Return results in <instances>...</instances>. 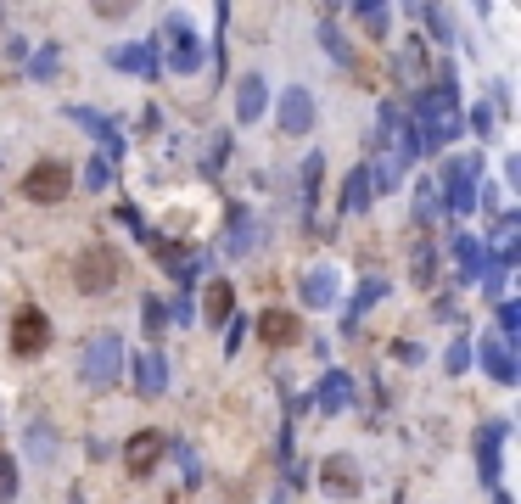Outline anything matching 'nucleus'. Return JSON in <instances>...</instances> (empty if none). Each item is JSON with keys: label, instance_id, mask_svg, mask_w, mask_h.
Here are the masks:
<instances>
[{"label": "nucleus", "instance_id": "obj_7", "mask_svg": "<svg viewBox=\"0 0 521 504\" xmlns=\"http://www.w3.org/2000/svg\"><path fill=\"white\" fill-rule=\"evenodd\" d=\"M51 348V320H45L40 308H17L12 320V353L17 359H40Z\"/></svg>", "mask_w": 521, "mask_h": 504}, {"label": "nucleus", "instance_id": "obj_10", "mask_svg": "<svg viewBox=\"0 0 521 504\" xmlns=\"http://www.w3.org/2000/svg\"><path fill=\"white\" fill-rule=\"evenodd\" d=\"M477 359H482V370H488L499 387H510V381H516V359H510V342H505L499 331H488V336L477 342Z\"/></svg>", "mask_w": 521, "mask_h": 504}, {"label": "nucleus", "instance_id": "obj_19", "mask_svg": "<svg viewBox=\"0 0 521 504\" xmlns=\"http://www.w3.org/2000/svg\"><path fill=\"white\" fill-rule=\"evenodd\" d=\"M230 286L225 280H208V292H202V314H208V325H225L230 320Z\"/></svg>", "mask_w": 521, "mask_h": 504}, {"label": "nucleus", "instance_id": "obj_27", "mask_svg": "<svg viewBox=\"0 0 521 504\" xmlns=\"http://www.w3.org/2000/svg\"><path fill=\"white\" fill-rule=\"evenodd\" d=\"M17 499V460L12 454H0V504Z\"/></svg>", "mask_w": 521, "mask_h": 504}, {"label": "nucleus", "instance_id": "obj_6", "mask_svg": "<svg viewBox=\"0 0 521 504\" xmlns=\"http://www.w3.org/2000/svg\"><path fill=\"white\" fill-rule=\"evenodd\" d=\"M68 191H73V168L68 163H51V157H45V163H34L29 174H23V196H29V202H40V208L62 202Z\"/></svg>", "mask_w": 521, "mask_h": 504}, {"label": "nucleus", "instance_id": "obj_24", "mask_svg": "<svg viewBox=\"0 0 521 504\" xmlns=\"http://www.w3.org/2000/svg\"><path fill=\"white\" fill-rule=\"evenodd\" d=\"M29 454H34V460H51V454H57V437H51L45 420H34V426H29Z\"/></svg>", "mask_w": 521, "mask_h": 504}, {"label": "nucleus", "instance_id": "obj_29", "mask_svg": "<svg viewBox=\"0 0 521 504\" xmlns=\"http://www.w3.org/2000/svg\"><path fill=\"white\" fill-rule=\"evenodd\" d=\"M353 12L370 23V34H387V23H393V12H387V6H353Z\"/></svg>", "mask_w": 521, "mask_h": 504}, {"label": "nucleus", "instance_id": "obj_9", "mask_svg": "<svg viewBox=\"0 0 521 504\" xmlns=\"http://www.w3.org/2000/svg\"><path fill=\"white\" fill-rule=\"evenodd\" d=\"M258 342H269V348H292V342H303V325H297L292 308H264V314H258Z\"/></svg>", "mask_w": 521, "mask_h": 504}, {"label": "nucleus", "instance_id": "obj_16", "mask_svg": "<svg viewBox=\"0 0 521 504\" xmlns=\"http://www.w3.org/2000/svg\"><path fill=\"white\" fill-rule=\"evenodd\" d=\"M297 292H303V303H309V308H331V303H337V292H342V286H337V275H331V269H309Z\"/></svg>", "mask_w": 521, "mask_h": 504}, {"label": "nucleus", "instance_id": "obj_15", "mask_svg": "<svg viewBox=\"0 0 521 504\" xmlns=\"http://www.w3.org/2000/svg\"><path fill=\"white\" fill-rule=\"evenodd\" d=\"M264 107H269V84H264V73H247L241 79V90H236V112L253 124V118H264Z\"/></svg>", "mask_w": 521, "mask_h": 504}, {"label": "nucleus", "instance_id": "obj_18", "mask_svg": "<svg viewBox=\"0 0 521 504\" xmlns=\"http://www.w3.org/2000/svg\"><path fill=\"white\" fill-rule=\"evenodd\" d=\"M135 381H141L146 398H157V392L169 387V364H163V353H141V364H135Z\"/></svg>", "mask_w": 521, "mask_h": 504}, {"label": "nucleus", "instance_id": "obj_2", "mask_svg": "<svg viewBox=\"0 0 521 504\" xmlns=\"http://www.w3.org/2000/svg\"><path fill=\"white\" fill-rule=\"evenodd\" d=\"M118 370H124V342L118 331H96L79 348V381L85 387H118Z\"/></svg>", "mask_w": 521, "mask_h": 504}, {"label": "nucleus", "instance_id": "obj_3", "mask_svg": "<svg viewBox=\"0 0 521 504\" xmlns=\"http://www.w3.org/2000/svg\"><path fill=\"white\" fill-rule=\"evenodd\" d=\"M118 275H124V264H118L113 247H85L79 258H73V286L85 297H107L118 286Z\"/></svg>", "mask_w": 521, "mask_h": 504}, {"label": "nucleus", "instance_id": "obj_17", "mask_svg": "<svg viewBox=\"0 0 521 504\" xmlns=\"http://www.w3.org/2000/svg\"><path fill=\"white\" fill-rule=\"evenodd\" d=\"M314 404H320L325 415H337V409H348V404H353V381L342 376V370H331V376L320 381V398H314Z\"/></svg>", "mask_w": 521, "mask_h": 504}, {"label": "nucleus", "instance_id": "obj_4", "mask_svg": "<svg viewBox=\"0 0 521 504\" xmlns=\"http://www.w3.org/2000/svg\"><path fill=\"white\" fill-rule=\"evenodd\" d=\"M477 180H482V157H449L443 163V208L449 213H471L477 208Z\"/></svg>", "mask_w": 521, "mask_h": 504}, {"label": "nucleus", "instance_id": "obj_13", "mask_svg": "<svg viewBox=\"0 0 521 504\" xmlns=\"http://www.w3.org/2000/svg\"><path fill=\"white\" fill-rule=\"evenodd\" d=\"M320 476H325V493H331V499H353V493H359V465L342 460V454H331V460L320 465Z\"/></svg>", "mask_w": 521, "mask_h": 504}, {"label": "nucleus", "instance_id": "obj_11", "mask_svg": "<svg viewBox=\"0 0 521 504\" xmlns=\"http://www.w3.org/2000/svg\"><path fill=\"white\" fill-rule=\"evenodd\" d=\"M157 460H163V432H135L124 443V471L129 476H152Z\"/></svg>", "mask_w": 521, "mask_h": 504}, {"label": "nucleus", "instance_id": "obj_23", "mask_svg": "<svg viewBox=\"0 0 521 504\" xmlns=\"http://www.w3.org/2000/svg\"><path fill=\"white\" fill-rule=\"evenodd\" d=\"M253 241H258L253 219H247V213H236V219H230V258H241V252L253 247Z\"/></svg>", "mask_w": 521, "mask_h": 504}, {"label": "nucleus", "instance_id": "obj_26", "mask_svg": "<svg viewBox=\"0 0 521 504\" xmlns=\"http://www.w3.org/2000/svg\"><path fill=\"white\" fill-rule=\"evenodd\" d=\"M437 213H443V196H437L432 180H426L421 191H415V219H437Z\"/></svg>", "mask_w": 521, "mask_h": 504}, {"label": "nucleus", "instance_id": "obj_25", "mask_svg": "<svg viewBox=\"0 0 521 504\" xmlns=\"http://www.w3.org/2000/svg\"><path fill=\"white\" fill-rule=\"evenodd\" d=\"M57 68H62V51H57V45H45V51H34V62H29V73H34V79H57Z\"/></svg>", "mask_w": 521, "mask_h": 504}, {"label": "nucleus", "instance_id": "obj_20", "mask_svg": "<svg viewBox=\"0 0 521 504\" xmlns=\"http://www.w3.org/2000/svg\"><path fill=\"white\" fill-rule=\"evenodd\" d=\"M342 208H348V213L370 208V168H353V174H348V185H342Z\"/></svg>", "mask_w": 521, "mask_h": 504}, {"label": "nucleus", "instance_id": "obj_14", "mask_svg": "<svg viewBox=\"0 0 521 504\" xmlns=\"http://www.w3.org/2000/svg\"><path fill=\"white\" fill-rule=\"evenodd\" d=\"M118 73H135V79H152L157 73V56H152V45H113V56H107Z\"/></svg>", "mask_w": 521, "mask_h": 504}, {"label": "nucleus", "instance_id": "obj_28", "mask_svg": "<svg viewBox=\"0 0 521 504\" xmlns=\"http://www.w3.org/2000/svg\"><path fill=\"white\" fill-rule=\"evenodd\" d=\"M398 68H404V79H421V73H426V62H421V45H415V40H409L404 51H398Z\"/></svg>", "mask_w": 521, "mask_h": 504}, {"label": "nucleus", "instance_id": "obj_5", "mask_svg": "<svg viewBox=\"0 0 521 504\" xmlns=\"http://www.w3.org/2000/svg\"><path fill=\"white\" fill-rule=\"evenodd\" d=\"M163 45H169V68L174 73H197L208 45L197 40V28L185 23V17H163Z\"/></svg>", "mask_w": 521, "mask_h": 504}, {"label": "nucleus", "instance_id": "obj_34", "mask_svg": "<svg viewBox=\"0 0 521 504\" xmlns=\"http://www.w3.org/2000/svg\"><path fill=\"white\" fill-rule=\"evenodd\" d=\"M269 504H286V493H275V499H269Z\"/></svg>", "mask_w": 521, "mask_h": 504}, {"label": "nucleus", "instance_id": "obj_21", "mask_svg": "<svg viewBox=\"0 0 521 504\" xmlns=\"http://www.w3.org/2000/svg\"><path fill=\"white\" fill-rule=\"evenodd\" d=\"M68 118H73V124H79V129H90V135H96V140H107V146H118V129L107 124V118H101L96 107H73Z\"/></svg>", "mask_w": 521, "mask_h": 504}, {"label": "nucleus", "instance_id": "obj_31", "mask_svg": "<svg viewBox=\"0 0 521 504\" xmlns=\"http://www.w3.org/2000/svg\"><path fill=\"white\" fill-rule=\"evenodd\" d=\"M443 364H449V376H460L465 364H471V348H465V342H454V348L443 353Z\"/></svg>", "mask_w": 521, "mask_h": 504}, {"label": "nucleus", "instance_id": "obj_32", "mask_svg": "<svg viewBox=\"0 0 521 504\" xmlns=\"http://www.w3.org/2000/svg\"><path fill=\"white\" fill-rule=\"evenodd\" d=\"M499 325H505V336H510V331H516V325H521V314H516V303H505V308H499Z\"/></svg>", "mask_w": 521, "mask_h": 504}, {"label": "nucleus", "instance_id": "obj_12", "mask_svg": "<svg viewBox=\"0 0 521 504\" xmlns=\"http://www.w3.org/2000/svg\"><path fill=\"white\" fill-rule=\"evenodd\" d=\"M505 420H488V426H482L477 432V454H482V482H488V488H499V443H505Z\"/></svg>", "mask_w": 521, "mask_h": 504}, {"label": "nucleus", "instance_id": "obj_30", "mask_svg": "<svg viewBox=\"0 0 521 504\" xmlns=\"http://www.w3.org/2000/svg\"><path fill=\"white\" fill-rule=\"evenodd\" d=\"M376 297H381V280H376V275H370V280H365V286H359V297H353V314H348V320H359V314H365V308H370V303H376Z\"/></svg>", "mask_w": 521, "mask_h": 504}, {"label": "nucleus", "instance_id": "obj_8", "mask_svg": "<svg viewBox=\"0 0 521 504\" xmlns=\"http://www.w3.org/2000/svg\"><path fill=\"white\" fill-rule=\"evenodd\" d=\"M275 118H281V129L286 135H309L314 129V96L309 90H281V101H275Z\"/></svg>", "mask_w": 521, "mask_h": 504}, {"label": "nucleus", "instance_id": "obj_33", "mask_svg": "<svg viewBox=\"0 0 521 504\" xmlns=\"http://www.w3.org/2000/svg\"><path fill=\"white\" fill-rule=\"evenodd\" d=\"M146 325H152V336H157V325H163V303H157V297L146 303Z\"/></svg>", "mask_w": 521, "mask_h": 504}, {"label": "nucleus", "instance_id": "obj_22", "mask_svg": "<svg viewBox=\"0 0 521 504\" xmlns=\"http://www.w3.org/2000/svg\"><path fill=\"white\" fill-rule=\"evenodd\" d=\"M454 252H460V269H465V275H482V264H488V247H482V241L460 236V241H454Z\"/></svg>", "mask_w": 521, "mask_h": 504}, {"label": "nucleus", "instance_id": "obj_1", "mask_svg": "<svg viewBox=\"0 0 521 504\" xmlns=\"http://www.w3.org/2000/svg\"><path fill=\"white\" fill-rule=\"evenodd\" d=\"M460 135V107H454V84L437 79V90L421 96V129H415V146L421 152H437V146H449Z\"/></svg>", "mask_w": 521, "mask_h": 504}]
</instances>
